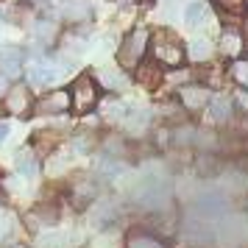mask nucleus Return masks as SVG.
Here are the masks:
<instances>
[{
	"label": "nucleus",
	"mask_w": 248,
	"mask_h": 248,
	"mask_svg": "<svg viewBox=\"0 0 248 248\" xmlns=\"http://www.w3.org/2000/svg\"><path fill=\"white\" fill-rule=\"evenodd\" d=\"M25 226H28L31 232H36V229H39V220H36V212H28V215H25Z\"/></svg>",
	"instance_id": "nucleus-22"
},
{
	"label": "nucleus",
	"mask_w": 248,
	"mask_h": 248,
	"mask_svg": "<svg viewBox=\"0 0 248 248\" xmlns=\"http://www.w3.org/2000/svg\"><path fill=\"white\" fill-rule=\"evenodd\" d=\"M179 98L184 103V109H203V106L212 103V92L206 87H181Z\"/></svg>",
	"instance_id": "nucleus-6"
},
{
	"label": "nucleus",
	"mask_w": 248,
	"mask_h": 248,
	"mask_svg": "<svg viewBox=\"0 0 248 248\" xmlns=\"http://www.w3.org/2000/svg\"><path fill=\"white\" fill-rule=\"evenodd\" d=\"M28 81H31L34 87H50V84L59 81V70L50 67V64H36V67L28 73Z\"/></svg>",
	"instance_id": "nucleus-8"
},
{
	"label": "nucleus",
	"mask_w": 248,
	"mask_h": 248,
	"mask_svg": "<svg viewBox=\"0 0 248 248\" xmlns=\"http://www.w3.org/2000/svg\"><path fill=\"white\" fill-rule=\"evenodd\" d=\"M56 243H59V237H56V234H47V237H42V246H45V248H53Z\"/></svg>",
	"instance_id": "nucleus-25"
},
{
	"label": "nucleus",
	"mask_w": 248,
	"mask_h": 248,
	"mask_svg": "<svg viewBox=\"0 0 248 248\" xmlns=\"http://www.w3.org/2000/svg\"><path fill=\"white\" fill-rule=\"evenodd\" d=\"M184 20H187V25H190V28L203 25L206 20H209V9H206V3H203V0L190 3V6H187V12H184Z\"/></svg>",
	"instance_id": "nucleus-11"
},
{
	"label": "nucleus",
	"mask_w": 248,
	"mask_h": 248,
	"mask_svg": "<svg viewBox=\"0 0 248 248\" xmlns=\"http://www.w3.org/2000/svg\"><path fill=\"white\" fill-rule=\"evenodd\" d=\"M234 103H237V106H246V109H248V92H237V95H234Z\"/></svg>",
	"instance_id": "nucleus-24"
},
{
	"label": "nucleus",
	"mask_w": 248,
	"mask_h": 248,
	"mask_svg": "<svg viewBox=\"0 0 248 248\" xmlns=\"http://www.w3.org/2000/svg\"><path fill=\"white\" fill-rule=\"evenodd\" d=\"M209 117H212L215 123H226L232 117V103L226 101V98H212V103H209Z\"/></svg>",
	"instance_id": "nucleus-13"
},
{
	"label": "nucleus",
	"mask_w": 248,
	"mask_h": 248,
	"mask_svg": "<svg viewBox=\"0 0 248 248\" xmlns=\"http://www.w3.org/2000/svg\"><path fill=\"white\" fill-rule=\"evenodd\" d=\"M6 109L12 114H25L31 109V92L28 87H12L6 95Z\"/></svg>",
	"instance_id": "nucleus-7"
},
{
	"label": "nucleus",
	"mask_w": 248,
	"mask_h": 248,
	"mask_svg": "<svg viewBox=\"0 0 248 248\" xmlns=\"http://www.w3.org/2000/svg\"><path fill=\"white\" fill-rule=\"evenodd\" d=\"M90 14H92V9L87 0H73V3H67L62 9V17L70 20V23H84V20H90Z\"/></svg>",
	"instance_id": "nucleus-10"
},
{
	"label": "nucleus",
	"mask_w": 248,
	"mask_h": 248,
	"mask_svg": "<svg viewBox=\"0 0 248 248\" xmlns=\"http://www.w3.org/2000/svg\"><path fill=\"white\" fill-rule=\"evenodd\" d=\"M70 98H73V112L87 114V112H92V109L98 106L101 92H98V84H95L90 76H81V78L73 81V87H70Z\"/></svg>",
	"instance_id": "nucleus-3"
},
{
	"label": "nucleus",
	"mask_w": 248,
	"mask_h": 248,
	"mask_svg": "<svg viewBox=\"0 0 248 248\" xmlns=\"http://www.w3.org/2000/svg\"><path fill=\"white\" fill-rule=\"evenodd\" d=\"M0 206H3V192H0Z\"/></svg>",
	"instance_id": "nucleus-27"
},
{
	"label": "nucleus",
	"mask_w": 248,
	"mask_h": 248,
	"mask_svg": "<svg viewBox=\"0 0 248 248\" xmlns=\"http://www.w3.org/2000/svg\"><path fill=\"white\" fill-rule=\"evenodd\" d=\"M184 47L173 31H156L154 34V62L162 67H179L184 62Z\"/></svg>",
	"instance_id": "nucleus-1"
},
{
	"label": "nucleus",
	"mask_w": 248,
	"mask_h": 248,
	"mask_svg": "<svg viewBox=\"0 0 248 248\" xmlns=\"http://www.w3.org/2000/svg\"><path fill=\"white\" fill-rule=\"evenodd\" d=\"M56 34H59V28H56V23H50V20H42V23L36 25V36H39L42 42H50Z\"/></svg>",
	"instance_id": "nucleus-18"
},
{
	"label": "nucleus",
	"mask_w": 248,
	"mask_h": 248,
	"mask_svg": "<svg viewBox=\"0 0 248 248\" xmlns=\"http://www.w3.org/2000/svg\"><path fill=\"white\" fill-rule=\"evenodd\" d=\"M23 47L17 45H3L0 47V67H6V64H23Z\"/></svg>",
	"instance_id": "nucleus-17"
},
{
	"label": "nucleus",
	"mask_w": 248,
	"mask_h": 248,
	"mask_svg": "<svg viewBox=\"0 0 248 248\" xmlns=\"http://www.w3.org/2000/svg\"><path fill=\"white\" fill-rule=\"evenodd\" d=\"M148 39H151V34H148L145 28H134L131 34L125 36L123 47H120V53H117V62H120L125 70H128V67L137 70L140 64H142V59H145Z\"/></svg>",
	"instance_id": "nucleus-2"
},
{
	"label": "nucleus",
	"mask_w": 248,
	"mask_h": 248,
	"mask_svg": "<svg viewBox=\"0 0 248 248\" xmlns=\"http://www.w3.org/2000/svg\"><path fill=\"white\" fill-rule=\"evenodd\" d=\"M17 170H20V176H28V179L39 173V162H36L34 151H28V148H25V151L17 154Z\"/></svg>",
	"instance_id": "nucleus-12"
},
{
	"label": "nucleus",
	"mask_w": 248,
	"mask_h": 248,
	"mask_svg": "<svg viewBox=\"0 0 248 248\" xmlns=\"http://www.w3.org/2000/svg\"><path fill=\"white\" fill-rule=\"evenodd\" d=\"M220 53L223 56H240L243 53V36H240V31L229 28V31L220 34Z\"/></svg>",
	"instance_id": "nucleus-9"
},
{
	"label": "nucleus",
	"mask_w": 248,
	"mask_h": 248,
	"mask_svg": "<svg viewBox=\"0 0 248 248\" xmlns=\"http://www.w3.org/2000/svg\"><path fill=\"white\" fill-rule=\"evenodd\" d=\"M9 131H12V125L6 123V120H0V145L9 140Z\"/></svg>",
	"instance_id": "nucleus-23"
},
{
	"label": "nucleus",
	"mask_w": 248,
	"mask_h": 248,
	"mask_svg": "<svg viewBox=\"0 0 248 248\" xmlns=\"http://www.w3.org/2000/svg\"><path fill=\"white\" fill-rule=\"evenodd\" d=\"M232 78H234L237 84L248 87V62H234V64H232Z\"/></svg>",
	"instance_id": "nucleus-19"
},
{
	"label": "nucleus",
	"mask_w": 248,
	"mask_h": 248,
	"mask_svg": "<svg viewBox=\"0 0 248 248\" xmlns=\"http://www.w3.org/2000/svg\"><path fill=\"white\" fill-rule=\"evenodd\" d=\"M125 248H165V243L154 234H145V232H137V234L128 237V246Z\"/></svg>",
	"instance_id": "nucleus-14"
},
{
	"label": "nucleus",
	"mask_w": 248,
	"mask_h": 248,
	"mask_svg": "<svg viewBox=\"0 0 248 248\" xmlns=\"http://www.w3.org/2000/svg\"><path fill=\"white\" fill-rule=\"evenodd\" d=\"M6 87H9V78L0 73V95H9V90H6Z\"/></svg>",
	"instance_id": "nucleus-26"
},
{
	"label": "nucleus",
	"mask_w": 248,
	"mask_h": 248,
	"mask_svg": "<svg viewBox=\"0 0 248 248\" xmlns=\"http://www.w3.org/2000/svg\"><path fill=\"white\" fill-rule=\"evenodd\" d=\"M220 12H232V14H240L246 9V0H217Z\"/></svg>",
	"instance_id": "nucleus-20"
},
{
	"label": "nucleus",
	"mask_w": 248,
	"mask_h": 248,
	"mask_svg": "<svg viewBox=\"0 0 248 248\" xmlns=\"http://www.w3.org/2000/svg\"><path fill=\"white\" fill-rule=\"evenodd\" d=\"M162 64H156V62H142L140 67L134 70V78L140 87H145V90H156L159 84H162V78H165V73H162Z\"/></svg>",
	"instance_id": "nucleus-5"
},
{
	"label": "nucleus",
	"mask_w": 248,
	"mask_h": 248,
	"mask_svg": "<svg viewBox=\"0 0 248 248\" xmlns=\"http://www.w3.org/2000/svg\"><path fill=\"white\" fill-rule=\"evenodd\" d=\"M67 109H73V98H70L67 90H53L36 101V112L39 114H62Z\"/></svg>",
	"instance_id": "nucleus-4"
},
{
	"label": "nucleus",
	"mask_w": 248,
	"mask_h": 248,
	"mask_svg": "<svg viewBox=\"0 0 248 248\" xmlns=\"http://www.w3.org/2000/svg\"><path fill=\"white\" fill-rule=\"evenodd\" d=\"M212 53V45H209V39H192L190 47H187V56L192 62H203V59H209Z\"/></svg>",
	"instance_id": "nucleus-16"
},
{
	"label": "nucleus",
	"mask_w": 248,
	"mask_h": 248,
	"mask_svg": "<svg viewBox=\"0 0 248 248\" xmlns=\"http://www.w3.org/2000/svg\"><path fill=\"white\" fill-rule=\"evenodd\" d=\"M98 78H101V84L106 87V90H123L125 87V76L120 73V70H101Z\"/></svg>",
	"instance_id": "nucleus-15"
},
{
	"label": "nucleus",
	"mask_w": 248,
	"mask_h": 248,
	"mask_svg": "<svg viewBox=\"0 0 248 248\" xmlns=\"http://www.w3.org/2000/svg\"><path fill=\"white\" fill-rule=\"evenodd\" d=\"M12 223H14V217H3V220H0V243L6 240V234H9V229H12Z\"/></svg>",
	"instance_id": "nucleus-21"
}]
</instances>
